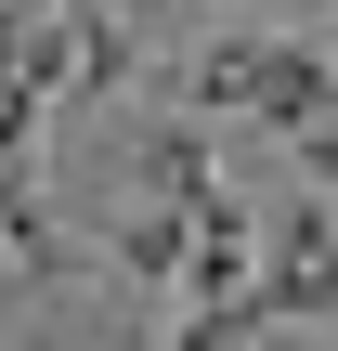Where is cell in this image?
I'll return each mask as SVG.
<instances>
[{
	"instance_id": "cell-1",
	"label": "cell",
	"mask_w": 338,
	"mask_h": 351,
	"mask_svg": "<svg viewBox=\"0 0 338 351\" xmlns=\"http://www.w3.org/2000/svg\"><path fill=\"white\" fill-rule=\"evenodd\" d=\"M182 104H195V117L248 104V117L287 143V130L338 117V52H313V39H208V52L182 65Z\"/></svg>"
},
{
	"instance_id": "cell-2",
	"label": "cell",
	"mask_w": 338,
	"mask_h": 351,
	"mask_svg": "<svg viewBox=\"0 0 338 351\" xmlns=\"http://www.w3.org/2000/svg\"><path fill=\"white\" fill-rule=\"evenodd\" d=\"M248 300H261V326L338 313V221H326V195H313V208H287V234H274V261L248 274Z\"/></svg>"
},
{
	"instance_id": "cell-3",
	"label": "cell",
	"mask_w": 338,
	"mask_h": 351,
	"mask_svg": "<svg viewBox=\"0 0 338 351\" xmlns=\"http://www.w3.org/2000/svg\"><path fill=\"white\" fill-rule=\"evenodd\" d=\"M248 274H261L248 208H234V195H208V208H195V261H182V287H169V300H234Z\"/></svg>"
},
{
	"instance_id": "cell-4",
	"label": "cell",
	"mask_w": 338,
	"mask_h": 351,
	"mask_svg": "<svg viewBox=\"0 0 338 351\" xmlns=\"http://www.w3.org/2000/svg\"><path fill=\"white\" fill-rule=\"evenodd\" d=\"M143 195H156V208H208V195H221L195 117H156V130H143Z\"/></svg>"
},
{
	"instance_id": "cell-5",
	"label": "cell",
	"mask_w": 338,
	"mask_h": 351,
	"mask_svg": "<svg viewBox=\"0 0 338 351\" xmlns=\"http://www.w3.org/2000/svg\"><path fill=\"white\" fill-rule=\"evenodd\" d=\"M182 261H195V208H156V195H143V208L117 221V274H130V287H182Z\"/></svg>"
},
{
	"instance_id": "cell-6",
	"label": "cell",
	"mask_w": 338,
	"mask_h": 351,
	"mask_svg": "<svg viewBox=\"0 0 338 351\" xmlns=\"http://www.w3.org/2000/svg\"><path fill=\"white\" fill-rule=\"evenodd\" d=\"M0 247H13L26 274H65V234H52V208H39V169H26V156H0Z\"/></svg>"
},
{
	"instance_id": "cell-7",
	"label": "cell",
	"mask_w": 338,
	"mask_h": 351,
	"mask_svg": "<svg viewBox=\"0 0 338 351\" xmlns=\"http://www.w3.org/2000/svg\"><path fill=\"white\" fill-rule=\"evenodd\" d=\"M274 326H261V300L234 287V300H182V326H169V351H261Z\"/></svg>"
},
{
	"instance_id": "cell-8",
	"label": "cell",
	"mask_w": 338,
	"mask_h": 351,
	"mask_svg": "<svg viewBox=\"0 0 338 351\" xmlns=\"http://www.w3.org/2000/svg\"><path fill=\"white\" fill-rule=\"evenodd\" d=\"M65 26H78V91H117L130 78V26L117 13H65Z\"/></svg>"
},
{
	"instance_id": "cell-9",
	"label": "cell",
	"mask_w": 338,
	"mask_h": 351,
	"mask_svg": "<svg viewBox=\"0 0 338 351\" xmlns=\"http://www.w3.org/2000/svg\"><path fill=\"white\" fill-rule=\"evenodd\" d=\"M287 156H300L313 182H338V117H313V130H287Z\"/></svg>"
},
{
	"instance_id": "cell-10",
	"label": "cell",
	"mask_w": 338,
	"mask_h": 351,
	"mask_svg": "<svg viewBox=\"0 0 338 351\" xmlns=\"http://www.w3.org/2000/svg\"><path fill=\"white\" fill-rule=\"evenodd\" d=\"M26 130H39V104H26V91L0 78V156H26Z\"/></svg>"
}]
</instances>
